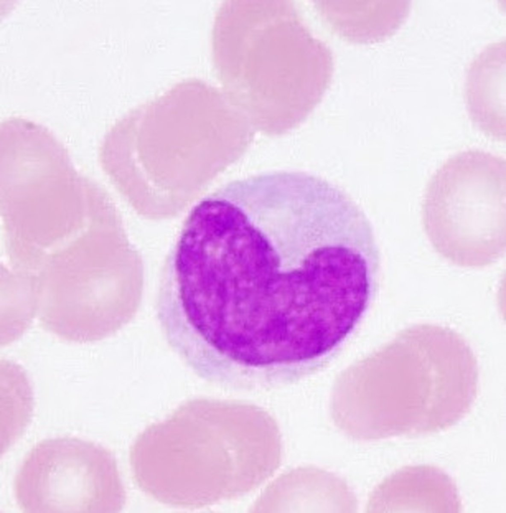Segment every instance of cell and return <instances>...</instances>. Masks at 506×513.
<instances>
[{
  "instance_id": "1",
  "label": "cell",
  "mask_w": 506,
  "mask_h": 513,
  "mask_svg": "<svg viewBox=\"0 0 506 513\" xmlns=\"http://www.w3.org/2000/svg\"><path fill=\"white\" fill-rule=\"evenodd\" d=\"M208 402L193 401L145 429L130 451L133 476L148 495L187 508L223 499L246 453L243 437Z\"/></svg>"
},
{
  "instance_id": "2",
  "label": "cell",
  "mask_w": 506,
  "mask_h": 513,
  "mask_svg": "<svg viewBox=\"0 0 506 513\" xmlns=\"http://www.w3.org/2000/svg\"><path fill=\"white\" fill-rule=\"evenodd\" d=\"M505 160L469 149L445 161L432 175L422 203L431 244L458 266L491 265L506 245Z\"/></svg>"
},
{
  "instance_id": "3",
  "label": "cell",
  "mask_w": 506,
  "mask_h": 513,
  "mask_svg": "<svg viewBox=\"0 0 506 513\" xmlns=\"http://www.w3.org/2000/svg\"><path fill=\"white\" fill-rule=\"evenodd\" d=\"M391 389L380 393L396 422L410 432L415 419L456 418L477 394L476 358L460 335L447 327L419 324L392 346Z\"/></svg>"
},
{
  "instance_id": "4",
  "label": "cell",
  "mask_w": 506,
  "mask_h": 513,
  "mask_svg": "<svg viewBox=\"0 0 506 513\" xmlns=\"http://www.w3.org/2000/svg\"><path fill=\"white\" fill-rule=\"evenodd\" d=\"M27 513H114L126 492L115 457L104 446L70 436L44 439L22 461L14 479Z\"/></svg>"
},
{
  "instance_id": "5",
  "label": "cell",
  "mask_w": 506,
  "mask_h": 513,
  "mask_svg": "<svg viewBox=\"0 0 506 513\" xmlns=\"http://www.w3.org/2000/svg\"><path fill=\"white\" fill-rule=\"evenodd\" d=\"M505 41L486 46L471 62L465 93L468 113L487 136L505 140Z\"/></svg>"
},
{
  "instance_id": "6",
  "label": "cell",
  "mask_w": 506,
  "mask_h": 513,
  "mask_svg": "<svg viewBox=\"0 0 506 513\" xmlns=\"http://www.w3.org/2000/svg\"><path fill=\"white\" fill-rule=\"evenodd\" d=\"M277 481L265 493L278 497H262L281 498L274 509L295 512L356 511L357 500L347 483L326 470L313 466L299 468Z\"/></svg>"
},
{
  "instance_id": "7",
  "label": "cell",
  "mask_w": 506,
  "mask_h": 513,
  "mask_svg": "<svg viewBox=\"0 0 506 513\" xmlns=\"http://www.w3.org/2000/svg\"><path fill=\"white\" fill-rule=\"evenodd\" d=\"M408 1H319L317 9L331 29L357 42L383 40L402 25L410 9Z\"/></svg>"
}]
</instances>
